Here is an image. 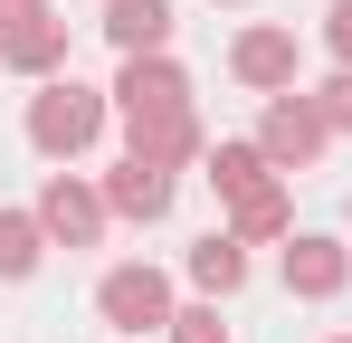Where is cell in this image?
<instances>
[{
	"instance_id": "6da1fadb",
	"label": "cell",
	"mask_w": 352,
	"mask_h": 343,
	"mask_svg": "<svg viewBox=\"0 0 352 343\" xmlns=\"http://www.w3.org/2000/svg\"><path fill=\"white\" fill-rule=\"evenodd\" d=\"M115 96H124V114H133V134H143V124H190V86H181V67H162V57H133Z\"/></svg>"
},
{
	"instance_id": "7a4b0ae2",
	"label": "cell",
	"mask_w": 352,
	"mask_h": 343,
	"mask_svg": "<svg viewBox=\"0 0 352 343\" xmlns=\"http://www.w3.org/2000/svg\"><path fill=\"white\" fill-rule=\"evenodd\" d=\"M96 124H105V105H96L86 86H48V96L29 105V134H38V153H86V143H96Z\"/></svg>"
},
{
	"instance_id": "3957f363",
	"label": "cell",
	"mask_w": 352,
	"mask_h": 343,
	"mask_svg": "<svg viewBox=\"0 0 352 343\" xmlns=\"http://www.w3.org/2000/svg\"><path fill=\"white\" fill-rule=\"evenodd\" d=\"M96 305H105V324H124V334H153V324H172V286L153 277V267H115V277L96 286Z\"/></svg>"
},
{
	"instance_id": "277c9868",
	"label": "cell",
	"mask_w": 352,
	"mask_h": 343,
	"mask_svg": "<svg viewBox=\"0 0 352 343\" xmlns=\"http://www.w3.org/2000/svg\"><path fill=\"white\" fill-rule=\"evenodd\" d=\"M314 143H324V105L276 96V105H267V143H257V153H267V163H305Z\"/></svg>"
},
{
	"instance_id": "5b68a950",
	"label": "cell",
	"mask_w": 352,
	"mask_h": 343,
	"mask_svg": "<svg viewBox=\"0 0 352 343\" xmlns=\"http://www.w3.org/2000/svg\"><path fill=\"white\" fill-rule=\"evenodd\" d=\"M105 200H115L124 220H162V210H172V172H162V163H143V153H133V163L115 172V191H105Z\"/></svg>"
},
{
	"instance_id": "8992f818",
	"label": "cell",
	"mask_w": 352,
	"mask_h": 343,
	"mask_svg": "<svg viewBox=\"0 0 352 343\" xmlns=\"http://www.w3.org/2000/svg\"><path fill=\"white\" fill-rule=\"evenodd\" d=\"M105 29H115L124 57H153L162 39H172V10H162V0H115V10H105Z\"/></svg>"
},
{
	"instance_id": "52a82bcc",
	"label": "cell",
	"mask_w": 352,
	"mask_h": 343,
	"mask_svg": "<svg viewBox=\"0 0 352 343\" xmlns=\"http://www.w3.org/2000/svg\"><path fill=\"white\" fill-rule=\"evenodd\" d=\"M238 76H248V86H286V76H295V39H286V29L238 39Z\"/></svg>"
},
{
	"instance_id": "ba28073f",
	"label": "cell",
	"mask_w": 352,
	"mask_h": 343,
	"mask_svg": "<svg viewBox=\"0 0 352 343\" xmlns=\"http://www.w3.org/2000/svg\"><path fill=\"white\" fill-rule=\"evenodd\" d=\"M286 277L305 286V295H333V286H343V248H333V238H295V248H286Z\"/></svg>"
},
{
	"instance_id": "9c48e42d",
	"label": "cell",
	"mask_w": 352,
	"mask_h": 343,
	"mask_svg": "<svg viewBox=\"0 0 352 343\" xmlns=\"http://www.w3.org/2000/svg\"><path fill=\"white\" fill-rule=\"evenodd\" d=\"M38 220L58 229V238H96V191H76V181H48V200H38Z\"/></svg>"
},
{
	"instance_id": "30bf717a",
	"label": "cell",
	"mask_w": 352,
	"mask_h": 343,
	"mask_svg": "<svg viewBox=\"0 0 352 343\" xmlns=\"http://www.w3.org/2000/svg\"><path fill=\"white\" fill-rule=\"evenodd\" d=\"M210 181H219L229 200H248V191L267 181V153H257V143H219V153H210Z\"/></svg>"
},
{
	"instance_id": "8fae6325",
	"label": "cell",
	"mask_w": 352,
	"mask_h": 343,
	"mask_svg": "<svg viewBox=\"0 0 352 343\" xmlns=\"http://www.w3.org/2000/svg\"><path fill=\"white\" fill-rule=\"evenodd\" d=\"M58 57H67L58 19H19V29H10V67H58Z\"/></svg>"
},
{
	"instance_id": "7c38bea8",
	"label": "cell",
	"mask_w": 352,
	"mask_h": 343,
	"mask_svg": "<svg viewBox=\"0 0 352 343\" xmlns=\"http://www.w3.org/2000/svg\"><path fill=\"white\" fill-rule=\"evenodd\" d=\"M29 267H38V220L0 210V277H29Z\"/></svg>"
},
{
	"instance_id": "4fadbf2b",
	"label": "cell",
	"mask_w": 352,
	"mask_h": 343,
	"mask_svg": "<svg viewBox=\"0 0 352 343\" xmlns=\"http://www.w3.org/2000/svg\"><path fill=\"white\" fill-rule=\"evenodd\" d=\"M190 277H200V286H238V277H248L238 238H200V248H190Z\"/></svg>"
},
{
	"instance_id": "5bb4252c",
	"label": "cell",
	"mask_w": 352,
	"mask_h": 343,
	"mask_svg": "<svg viewBox=\"0 0 352 343\" xmlns=\"http://www.w3.org/2000/svg\"><path fill=\"white\" fill-rule=\"evenodd\" d=\"M238 229H248V238H267V229H286V191H267V181H257V191L238 200Z\"/></svg>"
},
{
	"instance_id": "9a60e30c",
	"label": "cell",
	"mask_w": 352,
	"mask_h": 343,
	"mask_svg": "<svg viewBox=\"0 0 352 343\" xmlns=\"http://www.w3.org/2000/svg\"><path fill=\"white\" fill-rule=\"evenodd\" d=\"M172 343H229V334H219V315H172Z\"/></svg>"
},
{
	"instance_id": "2e32d148",
	"label": "cell",
	"mask_w": 352,
	"mask_h": 343,
	"mask_svg": "<svg viewBox=\"0 0 352 343\" xmlns=\"http://www.w3.org/2000/svg\"><path fill=\"white\" fill-rule=\"evenodd\" d=\"M324 124H352V76H333V86H324Z\"/></svg>"
},
{
	"instance_id": "e0dca14e",
	"label": "cell",
	"mask_w": 352,
	"mask_h": 343,
	"mask_svg": "<svg viewBox=\"0 0 352 343\" xmlns=\"http://www.w3.org/2000/svg\"><path fill=\"white\" fill-rule=\"evenodd\" d=\"M324 39H333V48L352 57V0H333V19H324Z\"/></svg>"
},
{
	"instance_id": "ac0fdd59",
	"label": "cell",
	"mask_w": 352,
	"mask_h": 343,
	"mask_svg": "<svg viewBox=\"0 0 352 343\" xmlns=\"http://www.w3.org/2000/svg\"><path fill=\"white\" fill-rule=\"evenodd\" d=\"M0 19H10V29H19V19H38V0H0Z\"/></svg>"
}]
</instances>
